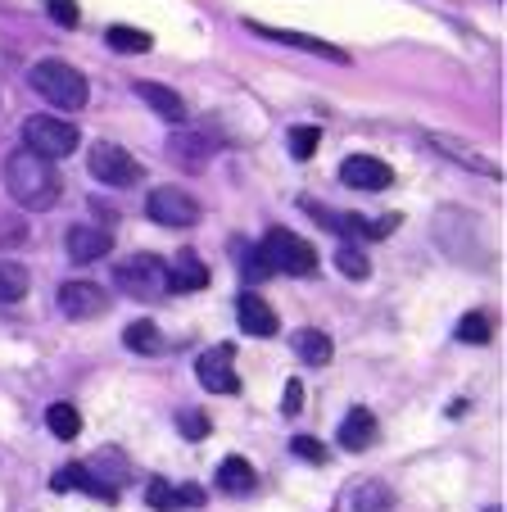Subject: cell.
<instances>
[{
    "label": "cell",
    "mask_w": 507,
    "mask_h": 512,
    "mask_svg": "<svg viewBox=\"0 0 507 512\" xmlns=\"http://www.w3.org/2000/svg\"><path fill=\"white\" fill-rule=\"evenodd\" d=\"M5 191H10V200L19 209H55L64 182H59L50 159L32 155V150H14L5 159Z\"/></svg>",
    "instance_id": "obj_1"
},
{
    "label": "cell",
    "mask_w": 507,
    "mask_h": 512,
    "mask_svg": "<svg viewBox=\"0 0 507 512\" xmlns=\"http://www.w3.org/2000/svg\"><path fill=\"white\" fill-rule=\"evenodd\" d=\"M28 82H32V91H37L41 100H50L55 109L87 105V78H82L73 64H64V59H41V64H32Z\"/></svg>",
    "instance_id": "obj_2"
},
{
    "label": "cell",
    "mask_w": 507,
    "mask_h": 512,
    "mask_svg": "<svg viewBox=\"0 0 507 512\" xmlns=\"http://www.w3.org/2000/svg\"><path fill=\"white\" fill-rule=\"evenodd\" d=\"M77 141H82V132H77L73 123H64V118L55 114H32L23 118V150H32V155L41 159H68L77 150Z\"/></svg>",
    "instance_id": "obj_3"
},
{
    "label": "cell",
    "mask_w": 507,
    "mask_h": 512,
    "mask_svg": "<svg viewBox=\"0 0 507 512\" xmlns=\"http://www.w3.org/2000/svg\"><path fill=\"white\" fill-rule=\"evenodd\" d=\"M263 259H268L272 272H290V277H313L317 272V250L304 241V236L286 232V227H272L268 236H263Z\"/></svg>",
    "instance_id": "obj_4"
},
{
    "label": "cell",
    "mask_w": 507,
    "mask_h": 512,
    "mask_svg": "<svg viewBox=\"0 0 507 512\" xmlns=\"http://www.w3.org/2000/svg\"><path fill=\"white\" fill-rule=\"evenodd\" d=\"M114 281L127 290V295H136V300H163L168 295V263L154 259V254H132V259H123L114 268Z\"/></svg>",
    "instance_id": "obj_5"
},
{
    "label": "cell",
    "mask_w": 507,
    "mask_h": 512,
    "mask_svg": "<svg viewBox=\"0 0 507 512\" xmlns=\"http://www.w3.org/2000/svg\"><path fill=\"white\" fill-rule=\"evenodd\" d=\"M145 209H150V218L159 227H195L200 223V200H195L191 191H182V186H154V191L145 195Z\"/></svg>",
    "instance_id": "obj_6"
},
{
    "label": "cell",
    "mask_w": 507,
    "mask_h": 512,
    "mask_svg": "<svg viewBox=\"0 0 507 512\" xmlns=\"http://www.w3.org/2000/svg\"><path fill=\"white\" fill-rule=\"evenodd\" d=\"M91 173H96V182H105V186H136L141 182V173L145 168L136 164L132 155H127L123 145H114V141H100V145H91Z\"/></svg>",
    "instance_id": "obj_7"
},
{
    "label": "cell",
    "mask_w": 507,
    "mask_h": 512,
    "mask_svg": "<svg viewBox=\"0 0 507 512\" xmlns=\"http://www.w3.org/2000/svg\"><path fill=\"white\" fill-rule=\"evenodd\" d=\"M195 377H200V386L213 390V395H236V390H240L236 349H231V345H213L209 354H200V363H195Z\"/></svg>",
    "instance_id": "obj_8"
},
{
    "label": "cell",
    "mask_w": 507,
    "mask_h": 512,
    "mask_svg": "<svg viewBox=\"0 0 507 512\" xmlns=\"http://www.w3.org/2000/svg\"><path fill=\"white\" fill-rule=\"evenodd\" d=\"M55 300H59V309H64V318H73V322H91V318H100V313H109V295L96 281H64Z\"/></svg>",
    "instance_id": "obj_9"
},
{
    "label": "cell",
    "mask_w": 507,
    "mask_h": 512,
    "mask_svg": "<svg viewBox=\"0 0 507 512\" xmlns=\"http://www.w3.org/2000/svg\"><path fill=\"white\" fill-rule=\"evenodd\" d=\"M245 28L254 32V37H268V41H281V46H295V50H304V55L331 59V64H349V55H345V50H340V46H331V41H322V37H308V32L268 28V23H254V19H245Z\"/></svg>",
    "instance_id": "obj_10"
},
{
    "label": "cell",
    "mask_w": 507,
    "mask_h": 512,
    "mask_svg": "<svg viewBox=\"0 0 507 512\" xmlns=\"http://www.w3.org/2000/svg\"><path fill=\"white\" fill-rule=\"evenodd\" d=\"M340 182L354 186V191H385V186L394 182L390 164H381L376 155H349L345 164H340Z\"/></svg>",
    "instance_id": "obj_11"
},
{
    "label": "cell",
    "mask_w": 507,
    "mask_h": 512,
    "mask_svg": "<svg viewBox=\"0 0 507 512\" xmlns=\"http://www.w3.org/2000/svg\"><path fill=\"white\" fill-rule=\"evenodd\" d=\"M236 322L245 336H277V313H272V304L263 300V295H254V290H245L236 300Z\"/></svg>",
    "instance_id": "obj_12"
},
{
    "label": "cell",
    "mask_w": 507,
    "mask_h": 512,
    "mask_svg": "<svg viewBox=\"0 0 507 512\" xmlns=\"http://www.w3.org/2000/svg\"><path fill=\"white\" fill-rule=\"evenodd\" d=\"M109 245H114V236H109L105 227H87V223L68 227V259H73V263H96V259H105Z\"/></svg>",
    "instance_id": "obj_13"
},
{
    "label": "cell",
    "mask_w": 507,
    "mask_h": 512,
    "mask_svg": "<svg viewBox=\"0 0 507 512\" xmlns=\"http://www.w3.org/2000/svg\"><path fill=\"white\" fill-rule=\"evenodd\" d=\"M376 445V417L372 408H349V417L340 422V449L349 454H363V449Z\"/></svg>",
    "instance_id": "obj_14"
},
{
    "label": "cell",
    "mask_w": 507,
    "mask_h": 512,
    "mask_svg": "<svg viewBox=\"0 0 507 512\" xmlns=\"http://www.w3.org/2000/svg\"><path fill=\"white\" fill-rule=\"evenodd\" d=\"M136 96L159 118H168V123H186V100L177 96L173 87H163V82H136Z\"/></svg>",
    "instance_id": "obj_15"
},
{
    "label": "cell",
    "mask_w": 507,
    "mask_h": 512,
    "mask_svg": "<svg viewBox=\"0 0 507 512\" xmlns=\"http://www.w3.org/2000/svg\"><path fill=\"white\" fill-rule=\"evenodd\" d=\"M290 345H295V354L304 358L308 368H326V363H331V358H335L331 336H326V331H317V327L295 331V340H290Z\"/></svg>",
    "instance_id": "obj_16"
},
{
    "label": "cell",
    "mask_w": 507,
    "mask_h": 512,
    "mask_svg": "<svg viewBox=\"0 0 507 512\" xmlns=\"http://www.w3.org/2000/svg\"><path fill=\"white\" fill-rule=\"evenodd\" d=\"M168 286H173V290H204V286H209V268L195 259V250L177 254V263L168 268Z\"/></svg>",
    "instance_id": "obj_17"
},
{
    "label": "cell",
    "mask_w": 507,
    "mask_h": 512,
    "mask_svg": "<svg viewBox=\"0 0 507 512\" xmlns=\"http://www.w3.org/2000/svg\"><path fill=\"white\" fill-rule=\"evenodd\" d=\"M254 485H259V472H254L245 458H236V454L222 458V467H218V490L222 494H249Z\"/></svg>",
    "instance_id": "obj_18"
},
{
    "label": "cell",
    "mask_w": 507,
    "mask_h": 512,
    "mask_svg": "<svg viewBox=\"0 0 507 512\" xmlns=\"http://www.w3.org/2000/svg\"><path fill=\"white\" fill-rule=\"evenodd\" d=\"M82 467H87V472L96 476L100 485H109V490H118V485H123L127 476H132V472H127V458L118 454V449H100V454H96V458H87Z\"/></svg>",
    "instance_id": "obj_19"
},
{
    "label": "cell",
    "mask_w": 507,
    "mask_h": 512,
    "mask_svg": "<svg viewBox=\"0 0 507 512\" xmlns=\"http://www.w3.org/2000/svg\"><path fill=\"white\" fill-rule=\"evenodd\" d=\"M349 503L354 512H394V490L385 481H358L349 490Z\"/></svg>",
    "instance_id": "obj_20"
},
{
    "label": "cell",
    "mask_w": 507,
    "mask_h": 512,
    "mask_svg": "<svg viewBox=\"0 0 507 512\" xmlns=\"http://www.w3.org/2000/svg\"><path fill=\"white\" fill-rule=\"evenodd\" d=\"M123 345L132 349V354H145V358H159L163 349H168L163 345V336H159V327H154L150 318H136L132 327L123 331Z\"/></svg>",
    "instance_id": "obj_21"
},
{
    "label": "cell",
    "mask_w": 507,
    "mask_h": 512,
    "mask_svg": "<svg viewBox=\"0 0 507 512\" xmlns=\"http://www.w3.org/2000/svg\"><path fill=\"white\" fill-rule=\"evenodd\" d=\"M168 155L177 159V164H186V168H195L204 155H213V141L204 132H177L173 141H168Z\"/></svg>",
    "instance_id": "obj_22"
},
{
    "label": "cell",
    "mask_w": 507,
    "mask_h": 512,
    "mask_svg": "<svg viewBox=\"0 0 507 512\" xmlns=\"http://www.w3.org/2000/svg\"><path fill=\"white\" fill-rule=\"evenodd\" d=\"M28 286H32V277L23 263L0 259V304H19L23 295H28Z\"/></svg>",
    "instance_id": "obj_23"
},
{
    "label": "cell",
    "mask_w": 507,
    "mask_h": 512,
    "mask_svg": "<svg viewBox=\"0 0 507 512\" xmlns=\"http://www.w3.org/2000/svg\"><path fill=\"white\" fill-rule=\"evenodd\" d=\"M46 426H50V435H59V440H77V431H82V413H77L73 404H50Z\"/></svg>",
    "instance_id": "obj_24"
},
{
    "label": "cell",
    "mask_w": 507,
    "mask_h": 512,
    "mask_svg": "<svg viewBox=\"0 0 507 512\" xmlns=\"http://www.w3.org/2000/svg\"><path fill=\"white\" fill-rule=\"evenodd\" d=\"M145 503H150L154 512H177L182 508V485H168L163 476H154V481L145 485Z\"/></svg>",
    "instance_id": "obj_25"
},
{
    "label": "cell",
    "mask_w": 507,
    "mask_h": 512,
    "mask_svg": "<svg viewBox=\"0 0 507 512\" xmlns=\"http://www.w3.org/2000/svg\"><path fill=\"white\" fill-rule=\"evenodd\" d=\"M105 41H109V50H118V55H141V50H150V32H136V28H109L105 32Z\"/></svg>",
    "instance_id": "obj_26"
},
{
    "label": "cell",
    "mask_w": 507,
    "mask_h": 512,
    "mask_svg": "<svg viewBox=\"0 0 507 512\" xmlns=\"http://www.w3.org/2000/svg\"><path fill=\"white\" fill-rule=\"evenodd\" d=\"M286 145H290V155L295 159H313L317 145H322V132H317V127H290Z\"/></svg>",
    "instance_id": "obj_27"
},
{
    "label": "cell",
    "mask_w": 507,
    "mask_h": 512,
    "mask_svg": "<svg viewBox=\"0 0 507 512\" xmlns=\"http://www.w3.org/2000/svg\"><path fill=\"white\" fill-rule=\"evenodd\" d=\"M489 336H494V327H489L485 313H467L458 322V340H467V345H489Z\"/></svg>",
    "instance_id": "obj_28"
},
{
    "label": "cell",
    "mask_w": 507,
    "mask_h": 512,
    "mask_svg": "<svg viewBox=\"0 0 507 512\" xmlns=\"http://www.w3.org/2000/svg\"><path fill=\"white\" fill-rule=\"evenodd\" d=\"M240 277L245 281H268L272 277V268H268V259H263L259 245H245V254H240Z\"/></svg>",
    "instance_id": "obj_29"
},
{
    "label": "cell",
    "mask_w": 507,
    "mask_h": 512,
    "mask_svg": "<svg viewBox=\"0 0 507 512\" xmlns=\"http://www.w3.org/2000/svg\"><path fill=\"white\" fill-rule=\"evenodd\" d=\"M335 268L345 272V277L363 281V277H367V272H372V259H367V254H363V250H349V245H345V250L335 254Z\"/></svg>",
    "instance_id": "obj_30"
},
{
    "label": "cell",
    "mask_w": 507,
    "mask_h": 512,
    "mask_svg": "<svg viewBox=\"0 0 507 512\" xmlns=\"http://www.w3.org/2000/svg\"><path fill=\"white\" fill-rule=\"evenodd\" d=\"M290 454L304 458V463H317V467H322L326 458H331V454H326V445L317 440V435H295V440H290Z\"/></svg>",
    "instance_id": "obj_31"
},
{
    "label": "cell",
    "mask_w": 507,
    "mask_h": 512,
    "mask_svg": "<svg viewBox=\"0 0 507 512\" xmlns=\"http://www.w3.org/2000/svg\"><path fill=\"white\" fill-rule=\"evenodd\" d=\"M177 426H182V435H186V440H204V435L213 431L209 413H200V408H186V413L177 417Z\"/></svg>",
    "instance_id": "obj_32"
},
{
    "label": "cell",
    "mask_w": 507,
    "mask_h": 512,
    "mask_svg": "<svg viewBox=\"0 0 507 512\" xmlns=\"http://www.w3.org/2000/svg\"><path fill=\"white\" fill-rule=\"evenodd\" d=\"M46 14L55 23H64V28H77V19H82V10H77L73 0H46Z\"/></svg>",
    "instance_id": "obj_33"
},
{
    "label": "cell",
    "mask_w": 507,
    "mask_h": 512,
    "mask_svg": "<svg viewBox=\"0 0 507 512\" xmlns=\"http://www.w3.org/2000/svg\"><path fill=\"white\" fill-rule=\"evenodd\" d=\"M0 245H28V223L23 218H0Z\"/></svg>",
    "instance_id": "obj_34"
},
{
    "label": "cell",
    "mask_w": 507,
    "mask_h": 512,
    "mask_svg": "<svg viewBox=\"0 0 507 512\" xmlns=\"http://www.w3.org/2000/svg\"><path fill=\"white\" fill-rule=\"evenodd\" d=\"M299 408H304V386H299V381H286V399H281V413L295 417Z\"/></svg>",
    "instance_id": "obj_35"
},
{
    "label": "cell",
    "mask_w": 507,
    "mask_h": 512,
    "mask_svg": "<svg viewBox=\"0 0 507 512\" xmlns=\"http://www.w3.org/2000/svg\"><path fill=\"white\" fill-rule=\"evenodd\" d=\"M200 503H204L200 485H182V508H200Z\"/></svg>",
    "instance_id": "obj_36"
},
{
    "label": "cell",
    "mask_w": 507,
    "mask_h": 512,
    "mask_svg": "<svg viewBox=\"0 0 507 512\" xmlns=\"http://www.w3.org/2000/svg\"><path fill=\"white\" fill-rule=\"evenodd\" d=\"M485 512H503V508H485Z\"/></svg>",
    "instance_id": "obj_37"
}]
</instances>
